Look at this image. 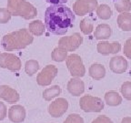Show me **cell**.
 I'll use <instances>...</instances> for the list:
<instances>
[{"label":"cell","mask_w":131,"mask_h":123,"mask_svg":"<svg viewBox=\"0 0 131 123\" xmlns=\"http://www.w3.org/2000/svg\"><path fill=\"white\" fill-rule=\"evenodd\" d=\"M115 8L119 13L129 12L131 10V1L130 0H117L115 3Z\"/></svg>","instance_id":"cell-20"},{"label":"cell","mask_w":131,"mask_h":123,"mask_svg":"<svg viewBox=\"0 0 131 123\" xmlns=\"http://www.w3.org/2000/svg\"><path fill=\"white\" fill-rule=\"evenodd\" d=\"M0 98L11 104L17 102L19 99V96L16 91L6 86L0 87Z\"/></svg>","instance_id":"cell-13"},{"label":"cell","mask_w":131,"mask_h":123,"mask_svg":"<svg viewBox=\"0 0 131 123\" xmlns=\"http://www.w3.org/2000/svg\"><path fill=\"white\" fill-rule=\"evenodd\" d=\"M79 106L85 112H100L104 109L105 104L101 98L86 95L80 98Z\"/></svg>","instance_id":"cell-2"},{"label":"cell","mask_w":131,"mask_h":123,"mask_svg":"<svg viewBox=\"0 0 131 123\" xmlns=\"http://www.w3.org/2000/svg\"><path fill=\"white\" fill-rule=\"evenodd\" d=\"M6 117V107L0 101V120H4Z\"/></svg>","instance_id":"cell-28"},{"label":"cell","mask_w":131,"mask_h":123,"mask_svg":"<svg viewBox=\"0 0 131 123\" xmlns=\"http://www.w3.org/2000/svg\"><path fill=\"white\" fill-rule=\"evenodd\" d=\"M117 25L123 31L131 30V14L129 12L120 13L117 16Z\"/></svg>","instance_id":"cell-15"},{"label":"cell","mask_w":131,"mask_h":123,"mask_svg":"<svg viewBox=\"0 0 131 123\" xmlns=\"http://www.w3.org/2000/svg\"><path fill=\"white\" fill-rule=\"evenodd\" d=\"M96 14H97L98 17L103 20H107L112 16L113 13L111 8L109 7L107 5H100L96 9Z\"/></svg>","instance_id":"cell-18"},{"label":"cell","mask_w":131,"mask_h":123,"mask_svg":"<svg viewBox=\"0 0 131 123\" xmlns=\"http://www.w3.org/2000/svg\"><path fill=\"white\" fill-rule=\"evenodd\" d=\"M39 66L38 63L35 60H30V61H27L26 64V71L28 74L29 76H32L33 74L36 73L38 69Z\"/></svg>","instance_id":"cell-23"},{"label":"cell","mask_w":131,"mask_h":123,"mask_svg":"<svg viewBox=\"0 0 131 123\" xmlns=\"http://www.w3.org/2000/svg\"><path fill=\"white\" fill-rule=\"evenodd\" d=\"M97 51L99 54L107 56L109 54H117L121 50V45L118 42H106V41H102L97 44Z\"/></svg>","instance_id":"cell-8"},{"label":"cell","mask_w":131,"mask_h":123,"mask_svg":"<svg viewBox=\"0 0 131 123\" xmlns=\"http://www.w3.org/2000/svg\"><path fill=\"white\" fill-rule=\"evenodd\" d=\"M67 65L73 77H83L86 73L85 67L82 63L81 57L78 55H70L67 58Z\"/></svg>","instance_id":"cell-3"},{"label":"cell","mask_w":131,"mask_h":123,"mask_svg":"<svg viewBox=\"0 0 131 123\" xmlns=\"http://www.w3.org/2000/svg\"><path fill=\"white\" fill-rule=\"evenodd\" d=\"M96 0H78L75 5V11L78 15H84L86 12H91L96 7Z\"/></svg>","instance_id":"cell-11"},{"label":"cell","mask_w":131,"mask_h":123,"mask_svg":"<svg viewBox=\"0 0 131 123\" xmlns=\"http://www.w3.org/2000/svg\"><path fill=\"white\" fill-rule=\"evenodd\" d=\"M105 102L110 107H117L122 103V97L117 91H108L105 94Z\"/></svg>","instance_id":"cell-17"},{"label":"cell","mask_w":131,"mask_h":123,"mask_svg":"<svg viewBox=\"0 0 131 123\" xmlns=\"http://www.w3.org/2000/svg\"><path fill=\"white\" fill-rule=\"evenodd\" d=\"M89 75L94 79L99 80L106 75V68L102 64L95 63L89 68Z\"/></svg>","instance_id":"cell-16"},{"label":"cell","mask_w":131,"mask_h":123,"mask_svg":"<svg viewBox=\"0 0 131 123\" xmlns=\"http://www.w3.org/2000/svg\"><path fill=\"white\" fill-rule=\"evenodd\" d=\"M82 43V37L79 34H75L70 37H66L60 39L59 46L67 51H73L77 49Z\"/></svg>","instance_id":"cell-6"},{"label":"cell","mask_w":131,"mask_h":123,"mask_svg":"<svg viewBox=\"0 0 131 123\" xmlns=\"http://www.w3.org/2000/svg\"><path fill=\"white\" fill-rule=\"evenodd\" d=\"M64 123H84V119L79 114L73 113L68 115V117L64 120Z\"/></svg>","instance_id":"cell-24"},{"label":"cell","mask_w":131,"mask_h":123,"mask_svg":"<svg viewBox=\"0 0 131 123\" xmlns=\"http://www.w3.org/2000/svg\"><path fill=\"white\" fill-rule=\"evenodd\" d=\"M76 16L68 6L63 4L51 5L46 9L45 25L48 32L53 35H65L74 27Z\"/></svg>","instance_id":"cell-1"},{"label":"cell","mask_w":131,"mask_h":123,"mask_svg":"<svg viewBox=\"0 0 131 123\" xmlns=\"http://www.w3.org/2000/svg\"><path fill=\"white\" fill-rule=\"evenodd\" d=\"M109 68L114 73L122 74L127 69L128 63H127V59L124 58V57L116 56V57H113L109 61Z\"/></svg>","instance_id":"cell-7"},{"label":"cell","mask_w":131,"mask_h":123,"mask_svg":"<svg viewBox=\"0 0 131 123\" xmlns=\"http://www.w3.org/2000/svg\"><path fill=\"white\" fill-rule=\"evenodd\" d=\"M57 74V68L53 65L47 66L37 76V83L41 86H47L51 84L52 80Z\"/></svg>","instance_id":"cell-5"},{"label":"cell","mask_w":131,"mask_h":123,"mask_svg":"<svg viewBox=\"0 0 131 123\" xmlns=\"http://www.w3.org/2000/svg\"><path fill=\"white\" fill-rule=\"evenodd\" d=\"M0 66L11 70H18L20 68V61L14 55L2 54L0 56Z\"/></svg>","instance_id":"cell-9"},{"label":"cell","mask_w":131,"mask_h":123,"mask_svg":"<svg viewBox=\"0 0 131 123\" xmlns=\"http://www.w3.org/2000/svg\"><path fill=\"white\" fill-rule=\"evenodd\" d=\"M92 123H113V121L105 115H100L92 121Z\"/></svg>","instance_id":"cell-27"},{"label":"cell","mask_w":131,"mask_h":123,"mask_svg":"<svg viewBox=\"0 0 131 123\" xmlns=\"http://www.w3.org/2000/svg\"><path fill=\"white\" fill-rule=\"evenodd\" d=\"M120 91L124 98L127 100H131V82L126 81L122 84L120 88Z\"/></svg>","instance_id":"cell-22"},{"label":"cell","mask_w":131,"mask_h":123,"mask_svg":"<svg viewBox=\"0 0 131 123\" xmlns=\"http://www.w3.org/2000/svg\"><path fill=\"white\" fill-rule=\"evenodd\" d=\"M8 119L13 123H22L26 119V109L20 105L12 106L8 110Z\"/></svg>","instance_id":"cell-10"},{"label":"cell","mask_w":131,"mask_h":123,"mask_svg":"<svg viewBox=\"0 0 131 123\" xmlns=\"http://www.w3.org/2000/svg\"><path fill=\"white\" fill-rule=\"evenodd\" d=\"M112 34V29L106 24H100L96 27L95 30V37L98 40L108 39Z\"/></svg>","instance_id":"cell-14"},{"label":"cell","mask_w":131,"mask_h":123,"mask_svg":"<svg viewBox=\"0 0 131 123\" xmlns=\"http://www.w3.org/2000/svg\"><path fill=\"white\" fill-rule=\"evenodd\" d=\"M68 0H46V2L51 5H58V4H65Z\"/></svg>","instance_id":"cell-29"},{"label":"cell","mask_w":131,"mask_h":123,"mask_svg":"<svg viewBox=\"0 0 131 123\" xmlns=\"http://www.w3.org/2000/svg\"><path fill=\"white\" fill-rule=\"evenodd\" d=\"M67 50L63 47H57L54 49L53 53H52V59L57 62L64 61L67 57Z\"/></svg>","instance_id":"cell-21"},{"label":"cell","mask_w":131,"mask_h":123,"mask_svg":"<svg viewBox=\"0 0 131 123\" xmlns=\"http://www.w3.org/2000/svg\"><path fill=\"white\" fill-rule=\"evenodd\" d=\"M68 90L73 96H80L85 90L84 82L79 78H72L68 84Z\"/></svg>","instance_id":"cell-12"},{"label":"cell","mask_w":131,"mask_h":123,"mask_svg":"<svg viewBox=\"0 0 131 123\" xmlns=\"http://www.w3.org/2000/svg\"><path fill=\"white\" fill-rule=\"evenodd\" d=\"M60 92H61V88H60V87L53 86L44 91L43 98H44V99L49 101V100H51V99H53L54 98L58 96V95L60 94Z\"/></svg>","instance_id":"cell-19"},{"label":"cell","mask_w":131,"mask_h":123,"mask_svg":"<svg viewBox=\"0 0 131 123\" xmlns=\"http://www.w3.org/2000/svg\"><path fill=\"white\" fill-rule=\"evenodd\" d=\"M68 109V102L66 98H60L51 102L48 106V113L53 118L62 117Z\"/></svg>","instance_id":"cell-4"},{"label":"cell","mask_w":131,"mask_h":123,"mask_svg":"<svg viewBox=\"0 0 131 123\" xmlns=\"http://www.w3.org/2000/svg\"><path fill=\"white\" fill-rule=\"evenodd\" d=\"M123 52L127 58L131 59V37L127 38V41H126L125 45H124V48H123Z\"/></svg>","instance_id":"cell-26"},{"label":"cell","mask_w":131,"mask_h":123,"mask_svg":"<svg viewBox=\"0 0 131 123\" xmlns=\"http://www.w3.org/2000/svg\"><path fill=\"white\" fill-rule=\"evenodd\" d=\"M81 29L85 34H90L93 30V25L92 22H89L88 19H84L81 22Z\"/></svg>","instance_id":"cell-25"},{"label":"cell","mask_w":131,"mask_h":123,"mask_svg":"<svg viewBox=\"0 0 131 123\" xmlns=\"http://www.w3.org/2000/svg\"><path fill=\"white\" fill-rule=\"evenodd\" d=\"M121 123H131V117H125L121 120Z\"/></svg>","instance_id":"cell-30"}]
</instances>
